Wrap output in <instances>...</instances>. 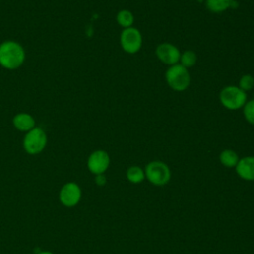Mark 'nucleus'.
<instances>
[{"mask_svg":"<svg viewBox=\"0 0 254 254\" xmlns=\"http://www.w3.org/2000/svg\"><path fill=\"white\" fill-rule=\"evenodd\" d=\"M26 60L24 47L13 40H6L0 44V65L8 70L19 68Z\"/></svg>","mask_w":254,"mask_h":254,"instance_id":"1","label":"nucleus"},{"mask_svg":"<svg viewBox=\"0 0 254 254\" xmlns=\"http://www.w3.org/2000/svg\"><path fill=\"white\" fill-rule=\"evenodd\" d=\"M219 101L228 110H239L246 103L247 94L237 85H227L220 90Z\"/></svg>","mask_w":254,"mask_h":254,"instance_id":"2","label":"nucleus"},{"mask_svg":"<svg viewBox=\"0 0 254 254\" xmlns=\"http://www.w3.org/2000/svg\"><path fill=\"white\" fill-rule=\"evenodd\" d=\"M167 84L175 91H184L190 84V75L189 69L176 64L170 65L165 73Z\"/></svg>","mask_w":254,"mask_h":254,"instance_id":"3","label":"nucleus"},{"mask_svg":"<svg viewBox=\"0 0 254 254\" xmlns=\"http://www.w3.org/2000/svg\"><path fill=\"white\" fill-rule=\"evenodd\" d=\"M48 144L46 131L41 127H35L25 133L23 139V148L29 155H38L42 153Z\"/></svg>","mask_w":254,"mask_h":254,"instance_id":"4","label":"nucleus"},{"mask_svg":"<svg viewBox=\"0 0 254 254\" xmlns=\"http://www.w3.org/2000/svg\"><path fill=\"white\" fill-rule=\"evenodd\" d=\"M145 177L154 186H165L171 180V170L169 166L162 161H152L145 167Z\"/></svg>","mask_w":254,"mask_h":254,"instance_id":"5","label":"nucleus"},{"mask_svg":"<svg viewBox=\"0 0 254 254\" xmlns=\"http://www.w3.org/2000/svg\"><path fill=\"white\" fill-rule=\"evenodd\" d=\"M119 42L122 50L125 53L130 55L137 54L142 48V34L137 28H134L133 26L123 29L120 34Z\"/></svg>","mask_w":254,"mask_h":254,"instance_id":"6","label":"nucleus"},{"mask_svg":"<svg viewBox=\"0 0 254 254\" xmlns=\"http://www.w3.org/2000/svg\"><path fill=\"white\" fill-rule=\"evenodd\" d=\"M82 191L75 182L65 183L60 190L59 199L65 207H74L81 199Z\"/></svg>","mask_w":254,"mask_h":254,"instance_id":"7","label":"nucleus"},{"mask_svg":"<svg viewBox=\"0 0 254 254\" xmlns=\"http://www.w3.org/2000/svg\"><path fill=\"white\" fill-rule=\"evenodd\" d=\"M110 165V157L104 150H95L87 158L86 166L93 175L104 174Z\"/></svg>","mask_w":254,"mask_h":254,"instance_id":"8","label":"nucleus"},{"mask_svg":"<svg viewBox=\"0 0 254 254\" xmlns=\"http://www.w3.org/2000/svg\"><path fill=\"white\" fill-rule=\"evenodd\" d=\"M155 54L161 63L169 66L179 64L181 56L180 50L171 43L159 44L155 50Z\"/></svg>","mask_w":254,"mask_h":254,"instance_id":"9","label":"nucleus"},{"mask_svg":"<svg viewBox=\"0 0 254 254\" xmlns=\"http://www.w3.org/2000/svg\"><path fill=\"white\" fill-rule=\"evenodd\" d=\"M239 178L245 181H254V156H246L239 159L235 166Z\"/></svg>","mask_w":254,"mask_h":254,"instance_id":"10","label":"nucleus"},{"mask_svg":"<svg viewBox=\"0 0 254 254\" xmlns=\"http://www.w3.org/2000/svg\"><path fill=\"white\" fill-rule=\"evenodd\" d=\"M12 124L18 131L27 133L36 127V120L30 113L19 112L14 115Z\"/></svg>","mask_w":254,"mask_h":254,"instance_id":"11","label":"nucleus"},{"mask_svg":"<svg viewBox=\"0 0 254 254\" xmlns=\"http://www.w3.org/2000/svg\"><path fill=\"white\" fill-rule=\"evenodd\" d=\"M234 0H205V6L208 11L212 13H222L229 9Z\"/></svg>","mask_w":254,"mask_h":254,"instance_id":"12","label":"nucleus"},{"mask_svg":"<svg viewBox=\"0 0 254 254\" xmlns=\"http://www.w3.org/2000/svg\"><path fill=\"white\" fill-rule=\"evenodd\" d=\"M219 161L226 168H235L239 161L237 153L231 149H225L219 154Z\"/></svg>","mask_w":254,"mask_h":254,"instance_id":"13","label":"nucleus"},{"mask_svg":"<svg viewBox=\"0 0 254 254\" xmlns=\"http://www.w3.org/2000/svg\"><path fill=\"white\" fill-rule=\"evenodd\" d=\"M126 178L132 184H140L145 180V171L138 166H131L126 171Z\"/></svg>","mask_w":254,"mask_h":254,"instance_id":"14","label":"nucleus"},{"mask_svg":"<svg viewBox=\"0 0 254 254\" xmlns=\"http://www.w3.org/2000/svg\"><path fill=\"white\" fill-rule=\"evenodd\" d=\"M116 22L123 29L130 28L134 23V15L130 10L122 9L116 15Z\"/></svg>","mask_w":254,"mask_h":254,"instance_id":"15","label":"nucleus"},{"mask_svg":"<svg viewBox=\"0 0 254 254\" xmlns=\"http://www.w3.org/2000/svg\"><path fill=\"white\" fill-rule=\"evenodd\" d=\"M196 60H197L196 54L192 50H186L183 53H181L179 64L189 69L190 67H192L196 64Z\"/></svg>","mask_w":254,"mask_h":254,"instance_id":"16","label":"nucleus"},{"mask_svg":"<svg viewBox=\"0 0 254 254\" xmlns=\"http://www.w3.org/2000/svg\"><path fill=\"white\" fill-rule=\"evenodd\" d=\"M242 111H243V116L245 120L250 125H254V99L253 98L246 101V103L242 107Z\"/></svg>","mask_w":254,"mask_h":254,"instance_id":"17","label":"nucleus"},{"mask_svg":"<svg viewBox=\"0 0 254 254\" xmlns=\"http://www.w3.org/2000/svg\"><path fill=\"white\" fill-rule=\"evenodd\" d=\"M239 88H241L243 91H249L254 87V76L252 74H244L239 78L238 85Z\"/></svg>","mask_w":254,"mask_h":254,"instance_id":"18","label":"nucleus"},{"mask_svg":"<svg viewBox=\"0 0 254 254\" xmlns=\"http://www.w3.org/2000/svg\"><path fill=\"white\" fill-rule=\"evenodd\" d=\"M94 182L97 186L99 187H102L106 184V177L104 176V174H100V175H95V178H94Z\"/></svg>","mask_w":254,"mask_h":254,"instance_id":"19","label":"nucleus"},{"mask_svg":"<svg viewBox=\"0 0 254 254\" xmlns=\"http://www.w3.org/2000/svg\"><path fill=\"white\" fill-rule=\"evenodd\" d=\"M37 254H54V253L51 251H48V250H42V251L38 252Z\"/></svg>","mask_w":254,"mask_h":254,"instance_id":"20","label":"nucleus"},{"mask_svg":"<svg viewBox=\"0 0 254 254\" xmlns=\"http://www.w3.org/2000/svg\"><path fill=\"white\" fill-rule=\"evenodd\" d=\"M253 99H254V95H253Z\"/></svg>","mask_w":254,"mask_h":254,"instance_id":"21","label":"nucleus"}]
</instances>
